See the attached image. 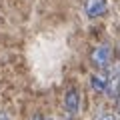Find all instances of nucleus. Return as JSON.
<instances>
[{
	"label": "nucleus",
	"mask_w": 120,
	"mask_h": 120,
	"mask_svg": "<svg viewBox=\"0 0 120 120\" xmlns=\"http://www.w3.org/2000/svg\"><path fill=\"white\" fill-rule=\"evenodd\" d=\"M90 60H92V64L98 70H106L108 66L112 64V46L106 44V42L98 44V46L92 50V54H90Z\"/></svg>",
	"instance_id": "nucleus-1"
},
{
	"label": "nucleus",
	"mask_w": 120,
	"mask_h": 120,
	"mask_svg": "<svg viewBox=\"0 0 120 120\" xmlns=\"http://www.w3.org/2000/svg\"><path fill=\"white\" fill-rule=\"evenodd\" d=\"M108 96H112V98H118L120 96V60H114L110 64V68H108Z\"/></svg>",
	"instance_id": "nucleus-2"
},
{
	"label": "nucleus",
	"mask_w": 120,
	"mask_h": 120,
	"mask_svg": "<svg viewBox=\"0 0 120 120\" xmlns=\"http://www.w3.org/2000/svg\"><path fill=\"white\" fill-rule=\"evenodd\" d=\"M108 0H84V14L88 18H98L106 12Z\"/></svg>",
	"instance_id": "nucleus-3"
},
{
	"label": "nucleus",
	"mask_w": 120,
	"mask_h": 120,
	"mask_svg": "<svg viewBox=\"0 0 120 120\" xmlns=\"http://www.w3.org/2000/svg\"><path fill=\"white\" fill-rule=\"evenodd\" d=\"M78 106H80V94H78L76 88H68L64 94V108L70 112V114H76Z\"/></svg>",
	"instance_id": "nucleus-4"
},
{
	"label": "nucleus",
	"mask_w": 120,
	"mask_h": 120,
	"mask_svg": "<svg viewBox=\"0 0 120 120\" xmlns=\"http://www.w3.org/2000/svg\"><path fill=\"white\" fill-rule=\"evenodd\" d=\"M90 84H92V88L96 90V92H106L108 88V78H102V76H90Z\"/></svg>",
	"instance_id": "nucleus-5"
},
{
	"label": "nucleus",
	"mask_w": 120,
	"mask_h": 120,
	"mask_svg": "<svg viewBox=\"0 0 120 120\" xmlns=\"http://www.w3.org/2000/svg\"><path fill=\"white\" fill-rule=\"evenodd\" d=\"M96 120H116V118H114V114H110V112H102Z\"/></svg>",
	"instance_id": "nucleus-6"
},
{
	"label": "nucleus",
	"mask_w": 120,
	"mask_h": 120,
	"mask_svg": "<svg viewBox=\"0 0 120 120\" xmlns=\"http://www.w3.org/2000/svg\"><path fill=\"white\" fill-rule=\"evenodd\" d=\"M116 112H118V116H120V96L116 98Z\"/></svg>",
	"instance_id": "nucleus-7"
},
{
	"label": "nucleus",
	"mask_w": 120,
	"mask_h": 120,
	"mask_svg": "<svg viewBox=\"0 0 120 120\" xmlns=\"http://www.w3.org/2000/svg\"><path fill=\"white\" fill-rule=\"evenodd\" d=\"M0 120H8V118H6V114H4V112H0Z\"/></svg>",
	"instance_id": "nucleus-8"
},
{
	"label": "nucleus",
	"mask_w": 120,
	"mask_h": 120,
	"mask_svg": "<svg viewBox=\"0 0 120 120\" xmlns=\"http://www.w3.org/2000/svg\"><path fill=\"white\" fill-rule=\"evenodd\" d=\"M32 120H44V118H42V116H40V114H36V116H34V118H32Z\"/></svg>",
	"instance_id": "nucleus-9"
},
{
	"label": "nucleus",
	"mask_w": 120,
	"mask_h": 120,
	"mask_svg": "<svg viewBox=\"0 0 120 120\" xmlns=\"http://www.w3.org/2000/svg\"><path fill=\"white\" fill-rule=\"evenodd\" d=\"M44 120H52V118H44Z\"/></svg>",
	"instance_id": "nucleus-10"
}]
</instances>
